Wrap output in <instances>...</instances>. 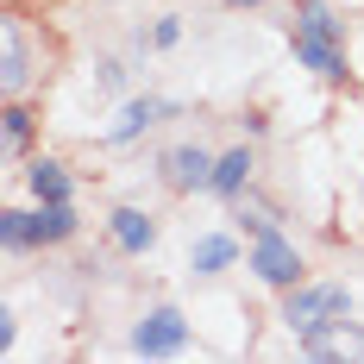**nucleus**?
Masks as SVG:
<instances>
[{
  "mask_svg": "<svg viewBox=\"0 0 364 364\" xmlns=\"http://www.w3.org/2000/svg\"><path fill=\"white\" fill-rule=\"evenodd\" d=\"M252 270L264 277V283H295V277H301V257H295V245L283 239V232L257 226V252H252Z\"/></svg>",
  "mask_w": 364,
  "mask_h": 364,
  "instance_id": "f257e3e1",
  "label": "nucleus"
},
{
  "mask_svg": "<svg viewBox=\"0 0 364 364\" xmlns=\"http://www.w3.org/2000/svg\"><path fill=\"white\" fill-rule=\"evenodd\" d=\"M333 314H346V289H301L289 301V327L308 339V333L333 327Z\"/></svg>",
  "mask_w": 364,
  "mask_h": 364,
  "instance_id": "f03ea898",
  "label": "nucleus"
},
{
  "mask_svg": "<svg viewBox=\"0 0 364 364\" xmlns=\"http://www.w3.org/2000/svg\"><path fill=\"white\" fill-rule=\"evenodd\" d=\"M182 314L176 308H157L151 321H139V333H132V352H145V358H164V352H176L182 346Z\"/></svg>",
  "mask_w": 364,
  "mask_h": 364,
  "instance_id": "7ed1b4c3",
  "label": "nucleus"
},
{
  "mask_svg": "<svg viewBox=\"0 0 364 364\" xmlns=\"http://www.w3.org/2000/svg\"><path fill=\"white\" fill-rule=\"evenodd\" d=\"M308 358H364V333L346 327V321H333V327L308 333Z\"/></svg>",
  "mask_w": 364,
  "mask_h": 364,
  "instance_id": "20e7f679",
  "label": "nucleus"
},
{
  "mask_svg": "<svg viewBox=\"0 0 364 364\" xmlns=\"http://www.w3.org/2000/svg\"><path fill=\"white\" fill-rule=\"evenodd\" d=\"M170 182H176V188H208V182H214V164H208L201 151H170Z\"/></svg>",
  "mask_w": 364,
  "mask_h": 364,
  "instance_id": "39448f33",
  "label": "nucleus"
},
{
  "mask_svg": "<svg viewBox=\"0 0 364 364\" xmlns=\"http://www.w3.org/2000/svg\"><path fill=\"white\" fill-rule=\"evenodd\" d=\"M70 226V201H44V214H26V239H63Z\"/></svg>",
  "mask_w": 364,
  "mask_h": 364,
  "instance_id": "423d86ee",
  "label": "nucleus"
},
{
  "mask_svg": "<svg viewBox=\"0 0 364 364\" xmlns=\"http://www.w3.org/2000/svg\"><path fill=\"white\" fill-rule=\"evenodd\" d=\"M151 232H157V226H151L139 208H119V214H113V239H119L126 252H145V245H151Z\"/></svg>",
  "mask_w": 364,
  "mask_h": 364,
  "instance_id": "0eeeda50",
  "label": "nucleus"
},
{
  "mask_svg": "<svg viewBox=\"0 0 364 364\" xmlns=\"http://www.w3.org/2000/svg\"><path fill=\"white\" fill-rule=\"evenodd\" d=\"M295 57H301L308 70H321V75H339V50H333V38H308V32H295Z\"/></svg>",
  "mask_w": 364,
  "mask_h": 364,
  "instance_id": "6e6552de",
  "label": "nucleus"
},
{
  "mask_svg": "<svg viewBox=\"0 0 364 364\" xmlns=\"http://www.w3.org/2000/svg\"><path fill=\"white\" fill-rule=\"evenodd\" d=\"M32 195L38 201H70V176L44 157V164H32Z\"/></svg>",
  "mask_w": 364,
  "mask_h": 364,
  "instance_id": "1a4fd4ad",
  "label": "nucleus"
},
{
  "mask_svg": "<svg viewBox=\"0 0 364 364\" xmlns=\"http://www.w3.org/2000/svg\"><path fill=\"white\" fill-rule=\"evenodd\" d=\"M0 44H6V63H0V88H6V95H19V82H26V44H19V32H13V26H6V38H0Z\"/></svg>",
  "mask_w": 364,
  "mask_h": 364,
  "instance_id": "9d476101",
  "label": "nucleus"
},
{
  "mask_svg": "<svg viewBox=\"0 0 364 364\" xmlns=\"http://www.w3.org/2000/svg\"><path fill=\"white\" fill-rule=\"evenodd\" d=\"M245 170H252V157H245V151L220 157V164H214V188H220V195H239V188H245Z\"/></svg>",
  "mask_w": 364,
  "mask_h": 364,
  "instance_id": "9b49d317",
  "label": "nucleus"
},
{
  "mask_svg": "<svg viewBox=\"0 0 364 364\" xmlns=\"http://www.w3.org/2000/svg\"><path fill=\"white\" fill-rule=\"evenodd\" d=\"M157 113H164L157 101H132V107H126L119 119H113V132H107V139H132V132H139V126H151Z\"/></svg>",
  "mask_w": 364,
  "mask_h": 364,
  "instance_id": "f8f14e48",
  "label": "nucleus"
},
{
  "mask_svg": "<svg viewBox=\"0 0 364 364\" xmlns=\"http://www.w3.org/2000/svg\"><path fill=\"white\" fill-rule=\"evenodd\" d=\"M220 264H232V239H201L195 245V270H220Z\"/></svg>",
  "mask_w": 364,
  "mask_h": 364,
  "instance_id": "ddd939ff",
  "label": "nucleus"
},
{
  "mask_svg": "<svg viewBox=\"0 0 364 364\" xmlns=\"http://www.w3.org/2000/svg\"><path fill=\"white\" fill-rule=\"evenodd\" d=\"M0 239L6 245H26V214H0Z\"/></svg>",
  "mask_w": 364,
  "mask_h": 364,
  "instance_id": "4468645a",
  "label": "nucleus"
},
{
  "mask_svg": "<svg viewBox=\"0 0 364 364\" xmlns=\"http://www.w3.org/2000/svg\"><path fill=\"white\" fill-rule=\"evenodd\" d=\"M245 6H252V0H245Z\"/></svg>",
  "mask_w": 364,
  "mask_h": 364,
  "instance_id": "2eb2a0df",
  "label": "nucleus"
}]
</instances>
